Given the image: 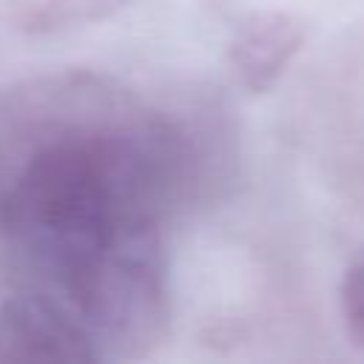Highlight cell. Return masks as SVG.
I'll use <instances>...</instances> for the list:
<instances>
[{"mask_svg":"<svg viewBox=\"0 0 364 364\" xmlns=\"http://www.w3.org/2000/svg\"><path fill=\"white\" fill-rule=\"evenodd\" d=\"M128 0H3V20L20 34H57L117 14Z\"/></svg>","mask_w":364,"mask_h":364,"instance_id":"obj_3","label":"cell"},{"mask_svg":"<svg viewBox=\"0 0 364 364\" xmlns=\"http://www.w3.org/2000/svg\"><path fill=\"white\" fill-rule=\"evenodd\" d=\"M304 40V23L287 11L264 9L250 14L228 46V63L236 82L250 94L270 91L296 60Z\"/></svg>","mask_w":364,"mask_h":364,"instance_id":"obj_2","label":"cell"},{"mask_svg":"<svg viewBox=\"0 0 364 364\" xmlns=\"http://www.w3.org/2000/svg\"><path fill=\"white\" fill-rule=\"evenodd\" d=\"M341 318L350 341L364 353V256H358L341 282Z\"/></svg>","mask_w":364,"mask_h":364,"instance_id":"obj_4","label":"cell"},{"mask_svg":"<svg viewBox=\"0 0 364 364\" xmlns=\"http://www.w3.org/2000/svg\"><path fill=\"white\" fill-rule=\"evenodd\" d=\"M102 358L85 327L51 296L20 293L0 304V364Z\"/></svg>","mask_w":364,"mask_h":364,"instance_id":"obj_1","label":"cell"},{"mask_svg":"<svg viewBox=\"0 0 364 364\" xmlns=\"http://www.w3.org/2000/svg\"><path fill=\"white\" fill-rule=\"evenodd\" d=\"M6 191H9V185L0 179V230H3V216H6Z\"/></svg>","mask_w":364,"mask_h":364,"instance_id":"obj_5","label":"cell"}]
</instances>
